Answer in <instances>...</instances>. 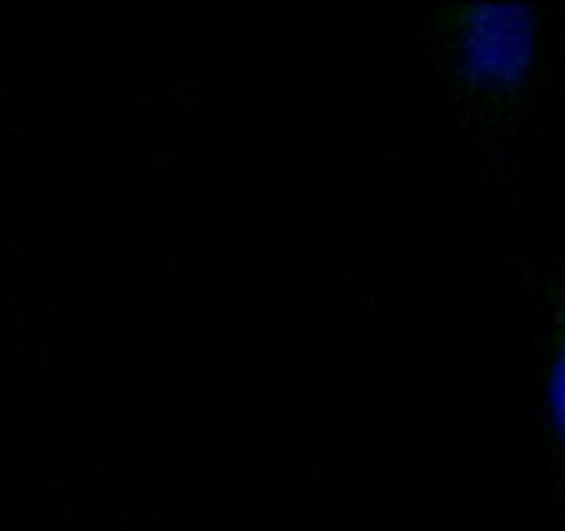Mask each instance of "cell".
<instances>
[{
  "instance_id": "cell-1",
  "label": "cell",
  "mask_w": 565,
  "mask_h": 531,
  "mask_svg": "<svg viewBox=\"0 0 565 531\" xmlns=\"http://www.w3.org/2000/svg\"><path fill=\"white\" fill-rule=\"evenodd\" d=\"M469 72L486 86H516L533 58V14L524 6H480L467 14Z\"/></svg>"
},
{
  "instance_id": "cell-2",
  "label": "cell",
  "mask_w": 565,
  "mask_h": 531,
  "mask_svg": "<svg viewBox=\"0 0 565 531\" xmlns=\"http://www.w3.org/2000/svg\"><path fill=\"white\" fill-rule=\"evenodd\" d=\"M552 411H555V422L565 438V339L555 361V372H552Z\"/></svg>"
}]
</instances>
